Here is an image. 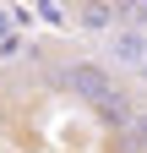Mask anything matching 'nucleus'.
<instances>
[{
  "label": "nucleus",
  "instance_id": "3",
  "mask_svg": "<svg viewBox=\"0 0 147 153\" xmlns=\"http://www.w3.org/2000/svg\"><path fill=\"white\" fill-rule=\"evenodd\" d=\"M6 120H11V109H6V93H0V131H6Z\"/></svg>",
  "mask_w": 147,
  "mask_h": 153
},
{
  "label": "nucleus",
  "instance_id": "2",
  "mask_svg": "<svg viewBox=\"0 0 147 153\" xmlns=\"http://www.w3.org/2000/svg\"><path fill=\"white\" fill-rule=\"evenodd\" d=\"M71 22L93 38H109V33L125 27V6L120 0H71Z\"/></svg>",
  "mask_w": 147,
  "mask_h": 153
},
{
  "label": "nucleus",
  "instance_id": "1",
  "mask_svg": "<svg viewBox=\"0 0 147 153\" xmlns=\"http://www.w3.org/2000/svg\"><path fill=\"white\" fill-rule=\"evenodd\" d=\"M38 66L49 76V88H60L71 93V99H82L87 109L104 104V99H115L120 88H131L125 76L109 66V60H93V55H60V49H38Z\"/></svg>",
  "mask_w": 147,
  "mask_h": 153
},
{
  "label": "nucleus",
  "instance_id": "4",
  "mask_svg": "<svg viewBox=\"0 0 147 153\" xmlns=\"http://www.w3.org/2000/svg\"><path fill=\"white\" fill-rule=\"evenodd\" d=\"M120 6H131V0H120Z\"/></svg>",
  "mask_w": 147,
  "mask_h": 153
}]
</instances>
